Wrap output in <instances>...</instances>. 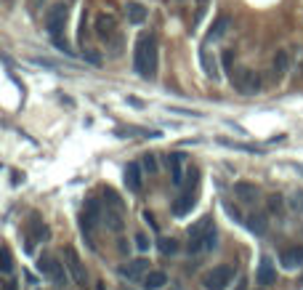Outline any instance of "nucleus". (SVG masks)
<instances>
[{"label": "nucleus", "mask_w": 303, "mask_h": 290, "mask_svg": "<svg viewBox=\"0 0 303 290\" xmlns=\"http://www.w3.org/2000/svg\"><path fill=\"white\" fill-rule=\"evenodd\" d=\"M64 261H67V269H69V274H72V280L77 282V285H85L88 274H85L83 261H80V256H77L75 248H64Z\"/></svg>", "instance_id": "1a4fd4ad"}, {"label": "nucleus", "mask_w": 303, "mask_h": 290, "mask_svg": "<svg viewBox=\"0 0 303 290\" xmlns=\"http://www.w3.org/2000/svg\"><path fill=\"white\" fill-rule=\"evenodd\" d=\"M5 290H19V288H16V282H13V280H8V282H5Z\"/></svg>", "instance_id": "c9c22d12"}, {"label": "nucleus", "mask_w": 303, "mask_h": 290, "mask_svg": "<svg viewBox=\"0 0 303 290\" xmlns=\"http://www.w3.org/2000/svg\"><path fill=\"white\" fill-rule=\"evenodd\" d=\"M301 285H303V277H301Z\"/></svg>", "instance_id": "e433bc0d"}, {"label": "nucleus", "mask_w": 303, "mask_h": 290, "mask_svg": "<svg viewBox=\"0 0 303 290\" xmlns=\"http://www.w3.org/2000/svg\"><path fill=\"white\" fill-rule=\"evenodd\" d=\"M231 86H234L239 94L253 96L261 91V78H258V72H253V70H239L237 75H231Z\"/></svg>", "instance_id": "423d86ee"}, {"label": "nucleus", "mask_w": 303, "mask_h": 290, "mask_svg": "<svg viewBox=\"0 0 303 290\" xmlns=\"http://www.w3.org/2000/svg\"><path fill=\"white\" fill-rule=\"evenodd\" d=\"M274 72H277V78H282V75L287 72V51H277V56H274Z\"/></svg>", "instance_id": "a878e982"}, {"label": "nucleus", "mask_w": 303, "mask_h": 290, "mask_svg": "<svg viewBox=\"0 0 303 290\" xmlns=\"http://www.w3.org/2000/svg\"><path fill=\"white\" fill-rule=\"evenodd\" d=\"M133 240H136V248L141 250V253H146V250H149V245H152V240L146 237L144 232H136V234H133Z\"/></svg>", "instance_id": "bb28decb"}, {"label": "nucleus", "mask_w": 303, "mask_h": 290, "mask_svg": "<svg viewBox=\"0 0 303 290\" xmlns=\"http://www.w3.org/2000/svg\"><path fill=\"white\" fill-rule=\"evenodd\" d=\"M125 13H128V21H130V24H144L146 16H149V11H146L141 3H128Z\"/></svg>", "instance_id": "aec40b11"}, {"label": "nucleus", "mask_w": 303, "mask_h": 290, "mask_svg": "<svg viewBox=\"0 0 303 290\" xmlns=\"http://www.w3.org/2000/svg\"><path fill=\"white\" fill-rule=\"evenodd\" d=\"M141 165H144V171L149 173V176H154V173L160 171V165H157V155H152V152L141 155Z\"/></svg>", "instance_id": "5701e85b"}, {"label": "nucleus", "mask_w": 303, "mask_h": 290, "mask_svg": "<svg viewBox=\"0 0 303 290\" xmlns=\"http://www.w3.org/2000/svg\"><path fill=\"white\" fill-rule=\"evenodd\" d=\"M279 264L285 266V269H298L303 266V245H293V248H285L282 253H279Z\"/></svg>", "instance_id": "4468645a"}, {"label": "nucleus", "mask_w": 303, "mask_h": 290, "mask_svg": "<svg viewBox=\"0 0 303 290\" xmlns=\"http://www.w3.org/2000/svg\"><path fill=\"white\" fill-rule=\"evenodd\" d=\"M45 237H48V226H45L37 216H32V234L27 237V250H32L35 242L37 240H45Z\"/></svg>", "instance_id": "a211bd4d"}, {"label": "nucleus", "mask_w": 303, "mask_h": 290, "mask_svg": "<svg viewBox=\"0 0 303 290\" xmlns=\"http://www.w3.org/2000/svg\"><path fill=\"white\" fill-rule=\"evenodd\" d=\"M0 266H3V274H8L11 266H13V264H11V250H8V245L3 248V264H0Z\"/></svg>", "instance_id": "7c9ffc66"}, {"label": "nucleus", "mask_w": 303, "mask_h": 290, "mask_svg": "<svg viewBox=\"0 0 303 290\" xmlns=\"http://www.w3.org/2000/svg\"><path fill=\"white\" fill-rule=\"evenodd\" d=\"M234 290H247V277H239L237 285H234Z\"/></svg>", "instance_id": "473e14b6"}, {"label": "nucleus", "mask_w": 303, "mask_h": 290, "mask_svg": "<svg viewBox=\"0 0 303 290\" xmlns=\"http://www.w3.org/2000/svg\"><path fill=\"white\" fill-rule=\"evenodd\" d=\"M293 208L298 210V213H303V192H295L293 194Z\"/></svg>", "instance_id": "2f4dec72"}, {"label": "nucleus", "mask_w": 303, "mask_h": 290, "mask_svg": "<svg viewBox=\"0 0 303 290\" xmlns=\"http://www.w3.org/2000/svg\"><path fill=\"white\" fill-rule=\"evenodd\" d=\"M157 248H160V253L162 256H173L176 253V250H178V242L173 240V237H162V240H157Z\"/></svg>", "instance_id": "393cba45"}, {"label": "nucleus", "mask_w": 303, "mask_h": 290, "mask_svg": "<svg viewBox=\"0 0 303 290\" xmlns=\"http://www.w3.org/2000/svg\"><path fill=\"white\" fill-rule=\"evenodd\" d=\"M200 64H202V70H205V75L210 80H218L221 78V67H218V59L213 56L210 51L205 48V45H202L200 48Z\"/></svg>", "instance_id": "2eb2a0df"}, {"label": "nucleus", "mask_w": 303, "mask_h": 290, "mask_svg": "<svg viewBox=\"0 0 303 290\" xmlns=\"http://www.w3.org/2000/svg\"><path fill=\"white\" fill-rule=\"evenodd\" d=\"M269 210L271 213H282V197H279V194L269 197Z\"/></svg>", "instance_id": "c756f323"}, {"label": "nucleus", "mask_w": 303, "mask_h": 290, "mask_svg": "<svg viewBox=\"0 0 303 290\" xmlns=\"http://www.w3.org/2000/svg\"><path fill=\"white\" fill-rule=\"evenodd\" d=\"M234 194H237V200L245 202V205H253V202L261 200V189L255 184H247V181H237V184H234Z\"/></svg>", "instance_id": "ddd939ff"}, {"label": "nucleus", "mask_w": 303, "mask_h": 290, "mask_svg": "<svg viewBox=\"0 0 303 290\" xmlns=\"http://www.w3.org/2000/svg\"><path fill=\"white\" fill-rule=\"evenodd\" d=\"M231 280H234V269L229 264H221L207 274H202V288L205 290H226L231 285Z\"/></svg>", "instance_id": "20e7f679"}, {"label": "nucleus", "mask_w": 303, "mask_h": 290, "mask_svg": "<svg viewBox=\"0 0 303 290\" xmlns=\"http://www.w3.org/2000/svg\"><path fill=\"white\" fill-rule=\"evenodd\" d=\"M35 64H40V67H51V70H53V62H48V59H35Z\"/></svg>", "instance_id": "72a5a7b5"}, {"label": "nucleus", "mask_w": 303, "mask_h": 290, "mask_svg": "<svg viewBox=\"0 0 303 290\" xmlns=\"http://www.w3.org/2000/svg\"><path fill=\"white\" fill-rule=\"evenodd\" d=\"M67 16H69V11H67L64 3H56V5H51V8H48V13H45V29H48L51 37H59L61 32H64Z\"/></svg>", "instance_id": "39448f33"}, {"label": "nucleus", "mask_w": 303, "mask_h": 290, "mask_svg": "<svg viewBox=\"0 0 303 290\" xmlns=\"http://www.w3.org/2000/svg\"><path fill=\"white\" fill-rule=\"evenodd\" d=\"M210 229H215V218L213 216H202L200 221H194L189 226V253H202L205 250V237L210 234Z\"/></svg>", "instance_id": "7ed1b4c3"}, {"label": "nucleus", "mask_w": 303, "mask_h": 290, "mask_svg": "<svg viewBox=\"0 0 303 290\" xmlns=\"http://www.w3.org/2000/svg\"><path fill=\"white\" fill-rule=\"evenodd\" d=\"M215 245H218V232L210 229V234L205 237V250H215Z\"/></svg>", "instance_id": "cd10ccee"}, {"label": "nucleus", "mask_w": 303, "mask_h": 290, "mask_svg": "<svg viewBox=\"0 0 303 290\" xmlns=\"http://www.w3.org/2000/svg\"><path fill=\"white\" fill-rule=\"evenodd\" d=\"M165 160H168V165H170V179H173V187L181 189L184 187V179H186V173H184L186 155H184V152H170V155H165Z\"/></svg>", "instance_id": "6e6552de"}, {"label": "nucleus", "mask_w": 303, "mask_h": 290, "mask_svg": "<svg viewBox=\"0 0 303 290\" xmlns=\"http://www.w3.org/2000/svg\"><path fill=\"white\" fill-rule=\"evenodd\" d=\"M194 3H197V11L202 13V11H205V5H207V3H210V0H194Z\"/></svg>", "instance_id": "f704fd0d"}, {"label": "nucleus", "mask_w": 303, "mask_h": 290, "mask_svg": "<svg viewBox=\"0 0 303 290\" xmlns=\"http://www.w3.org/2000/svg\"><path fill=\"white\" fill-rule=\"evenodd\" d=\"M141 282H144V290H160L162 285H168V274L165 272H146Z\"/></svg>", "instance_id": "6ab92c4d"}, {"label": "nucleus", "mask_w": 303, "mask_h": 290, "mask_svg": "<svg viewBox=\"0 0 303 290\" xmlns=\"http://www.w3.org/2000/svg\"><path fill=\"white\" fill-rule=\"evenodd\" d=\"M106 226L112 229V232H120L122 229V210L120 208H106Z\"/></svg>", "instance_id": "4be33fe9"}, {"label": "nucleus", "mask_w": 303, "mask_h": 290, "mask_svg": "<svg viewBox=\"0 0 303 290\" xmlns=\"http://www.w3.org/2000/svg\"><path fill=\"white\" fill-rule=\"evenodd\" d=\"M99 221H101V202L96 197H88V200H85V210H83V221H80V226H83V232L88 234V240H91V232L99 226Z\"/></svg>", "instance_id": "0eeeda50"}, {"label": "nucleus", "mask_w": 303, "mask_h": 290, "mask_svg": "<svg viewBox=\"0 0 303 290\" xmlns=\"http://www.w3.org/2000/svg\"><path fill=\"white\" fill-rule=\"evenodd\" d=\"M144 165H141V160L138 163H128V168H125V187L130 189L133 194H138L144 189Z\"/></svg>", "instance_id": "9d476101"}, {"label": "nucleus", "mask_w": 303, "mask_h": 290, "mask_svg": "<svg viewBox=\"0 0 303 290\" xmlns=\"http://www.w3.org/2000/svg\"><path fill=\"white\" fill-rule=\"evenodd\" d=\"M104 205H106V208H120L122 210V200L117 197V192L109 189V187H104Z\"/></svg>", "instance_id": "b1692460"}, {"label": "nucleus", "mask_w": 303, "mask_h": 290, "mask_svg": "<svg viewBox=\"0 0 303 290\" xmlns=\"http://www.w3.org/2000/svg\"><path fill=\"white\" fill-rule=\"evenodd\" d=\"M146 272H149V261H146V258H136V261L120 266V277H125L130 282H138Z\"/></svg>", "instance_id": "f8f14e48"}, {"label": "nucleus", "mask_w": 303, "mask_h": 290, "mask_svg": "<svg viewBox=\"0 0 303 290\" xmlns=\"http://www.w3.org/2000/svg\"><path fill=\"white\" fill-rule=\"evenodd\" d=\"M37 269H40L43 277L51 280L56 288H67V285H69V274H67L69 269H67V264H59L56 256L43 253L40 258H37Z\"/></svg>", "instance_id": "f03ea898"}, {"label": "nucleus", "mask_w": 303, "mask_h": 290, "mask_svg": "<svg viewBox=\"0 0 303 290\" xmlns=\"http://www.w3.org/2000/svg\"><path fill=\"white\" fill-rule=\"evenodd\" d=\"M51 40H53V45H56L59 51H64L67 56H72V53H75L72 48H69V43H67V40H61V35H59V37H51Z\"/></svg>", "instance_id": "c85d7f7f"}, {"label": "nucleus", "mask_w": 303, "mask_h": 290, "mask_svg": "<svg viewBox=\"0 0 303 290\" xmlns=\"http://www.w3.org/2000/svg\"><path fill=\"white\" fill-rule=\"evenodd\" d=\"M247 226H250V232L253 234H258V237H263V234H266V229H269V221H266V216H250L247 218Z\"/></svg>", "instance_id": "412c9836"}, {"label": "nucleus", "mask_w": 303, "mask_h": 290, "mask_svg": "<svg viewBox=\"0 0 303 290\" xmlns=\"http://www.w3.org/2000/svg\"><path fill=\"white\" fill-rule=\"evenodd\" d=\"M114 16H104V13H101L99 16V21H96V32H99V37L101 40H112L114 37Z\"/></svg>", "instance_id": "dca6fc26"}, {"label": "nucleus", "mask_w": 303, "mask_h": 290, "mask_svg": "<svg viewBox=\"0 0 303 290\" xmlns=\"http://www.w3.org/2000/svg\"><path fill=\"white\" fill-rule=\"evenodd\" d=\"M255 282L263 285V288H269V285H274V282H277V269H274V261H271L269 256L261 258L258 272H255Z\"/></svg>", "instance_id": "9b49d317"}, {"label": "nucleus", "mask_w": 303, "mask_h": 290, "mask_svg": "<svg viewBox=\"0 0 303 290\" xmlns=\"http://www.w3.org/2000/svg\"><path fill=\"white\" fill-rule=\"evenodd\" d=\"M231 29V16H226V13H223V16H218L215 19V24L210 27V32H207V40H221L223 35H226Z\"/></svg>", "instance_id": "f3484780"}, {"label": "nucleus", "mask_w": 303, "mask_h": 290, "mask_svg": "<svg viewBox=\"0 0 303 290\" xmlns=\"http://www.w3.org/2000/svg\"><path fill=\"white\" fill-rule=\"evenodd\" d=\"M133 72L138 78H154L157 72V40L154 35H138L133 53Z\"/></svg>", "instance_id": "f257e3e1"}]
</instances>
